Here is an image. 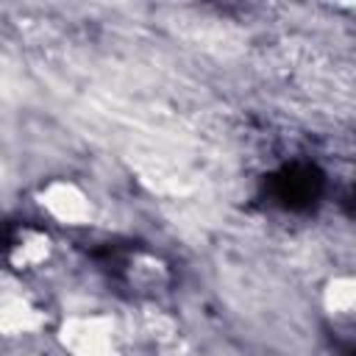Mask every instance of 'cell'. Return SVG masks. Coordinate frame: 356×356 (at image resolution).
<instances>
[{
	"instance_id": "6da1fadb",
	"label": "cell",
	"mask_w": 356,
	"mask_h": 356,
	"mask_svg": "<svg viewBox=\"0 0 356 356\" xmlns=\"http://www.w3.org/2000/svg\"><path fill=\"white\" fill-rule=\"evenodd\" d=\"M323 172L314 164H286L281 167L273 178H270V195L278 206L289 209V211H303L309 206H314L323 195Z\"/></svg>"
}]
</instances>
